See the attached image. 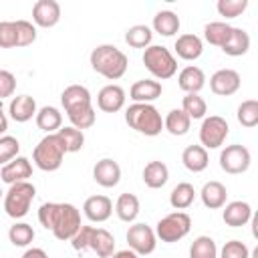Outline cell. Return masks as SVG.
<instances>
[{
    "label": "cell",
    "instance_id": "1",
    "mask_svg": "<svg viewBox=\"0 0 258 258\" xmlns=\"http://www.w3.org/2000/svg\"><path fill=\"white\" fill-rule=\"evenodd\" d=\"M38 222L42 224V228L50 230L54 234L56 240H71L81 224V212L77 210V206L73 204H58V202H46L38 208Z\"/></svg>",
    "mask_w": 258,
    "mask_h": 258
},
{
    "label": "cell",
    "instance_id": "2",
    "mask_svg": "<svg viewBox=\"0 0 258 258\" xmlns=\"http://www.w3.org/2000/svg\"><path fill=\"white\" fill-rule=\"evenodd\" d=\"M60 103L67 111V117L69 121L73 123L75 129H89L95 125V119H97V113L93 109V103H91V93L87 87L83 85H69L62 95H60Z\"/></svg>",
    "mask_w": 258,
    "mask_h": 258
},
{
    "label": "cell",
    "instance_id": "3",
    "mask_svg": "<svg viewBox=\"0 0 258 258\" xmlns=\"http://www.w3.org/2000/svg\"><path fill=\"white\" fill-rule=\"evenodd\" d=\"M91 67L95 73L109 81H117L127 73L129 58L123 50H119L115 44H99L91 50Z\"/></svg>",
    "mask_w": 258,
    "mask_h": 258
},
{
    "label": "cell",
    "instance_id": "4",
    "mask_svg": "<svg viewBox=\"0 0 258 258\" xmlns=\"http://www.w3.org/2000/svg\"><path fill=\"white\" fill-rule=\"evenodd\" d=\"M125 123L147 137H155L163 131V119L161 113L151 103H133L125 111Z\"/></svg>",
    "mask_w": 258,
    "mask_h": 258
},
{
    "label": "cell",
    "instance_id": "5",
    "mask_svg": "<svg viewBox=\"0 0 258 258\" xmlns=\"http://www.w3.org/2000/svg\"><path fill=\"white\" fill-rule=\"evenodd\" d=\"M67 155V149L60 141V137L56 133H48L44 135L38 145L32 151V161L38 169L42 171H56L62 165V159Z\"/></svg>",
    "mask_w": 258,
    "mask_h": 258
},
{
    "label": "cell",
    "instance_id": "6",
    "mask_svg": "<svg viewBox=\"0 0 258 258\" xmlns=\"http://www.w3.org/2000/svg\"><path fill=\"white\" fill-rule=\"evenodd\" d=\"M143 64L159 81L171 79L177 73V60H175V56L169 52V48H165L161 44H151V46L145 48V52H143Z\"/></svg>",
    "mask_w": 258,
    "mask_h": 258
},
{
    "label": "cell",
    "instance_id": "7",
    "mask_svg": "<svg viewBox=\"0 0 258 258\" xmlns=\"http://www.w3.org/2000/svg\"><path fill=\"white\" fill-rule=\"evenodd\" d=\"M34 196H36V187L30 181L12 183L8 187V191L4 194V212L14 220L24 218L30 210Z\"/></svg>",
    "mask_w": 258,
    "mask_h": 258
},
{
    "label": "cell",
    "instance_id": "8",
    "mask_svg": "<svg viewBox=\"0 0 258 258\" xmlns=\"http://www.w3.org/2000/svg\"><path fill=\"white\" fill-rule=\"evenodd\" d=\"M189 228H191V218L185 212H171L157 222L153 232L161 242L173 244L185 238L189 234Z\"/></svg>",
    "mask_w": 258,
    "mask_h": 258
},
{
    "label": "cell",
    "instance_id": "9",
    "mask_svg": "<svg viewBox=\"0 0 258 258\" xmlns=\"http://www.w3.org/2000/svg\"><path fill=\"white\" fill-rule=\"evenodd\" d=\"M230 133L228 121L220 115H210L202 121L200 127V143L204 149H218L224 145L226 137Z\"/></svg>",
    "mask_w": 258,
    "mask_h": 258
},
{
    "label": "cell",
    "instance_id": "10",
    "mask_svg": "<svg viewBox=\"0 0 258 258\" xmlns=\"http://www.w3.org/2000/svg\"><path fill=\"white\" fill-rule=\"evenodd\" d=\"M250 161H252V155H250V149L240 145V143H234V145H228L222 149L220 153V167L226 171V173H244L248 167H250Z\"/></svg>",
    "mask_w": 258,
    "mask_h": 258
},
{
    "label": "cell",
    "instance_id": "11",
    "mask_svg": "<svg viewBox=\"0 0 258 258\" xmlns=\"http://www.w3.org/2000/svg\"><path fill=\"white\" fill-rule=\"evenodd\" d=\"M127 244L129 250H133L137 256H147L157 246V236L147 224H133L127 230Z\"/></svg>",
    "mask_w": 258,
    "mask_h": 258
},
{
    "label": "cell",
    "instance_id": "12",
    "mask_svg": "<svg viewBox=\"0 0 258 258\" xmlns=\"http://www.w3.org/2000/svg\"><path fill=\"white\" fill-rule=\"evenodd\" d=\"M240 85H242L240 75L234 69H220L210 77V89L214 95H220V97L234 95L240 89Z\"/></svg>",
    "mask_w": 258,
    "mask_h": 258
},
{
    "label": "cell",
    "instance_id": "13",
    "mask_svg": "<svg viewBox=\"0 0 258 258\" xmlns=\"http://www.w3.org/2000/svg\"><path fill=\"white\" fill-rule=\"evenodd\" d=\"M93 179L103 187H115L121 181V167L115 159L103 157L93 167Z\"/></svg>",
    "mask_w": 258,
    "mask_h": 258
},
{
    "label": "cell",
    "instance_id": "14",
    "mask_svg": "<svg viewBox=\"0 0 258 258\" xmlns=\"http://www.w3.org/2000/svg\"><path fill=\"white\" fill-rule=\"evenodd\" d=\"M32 20L40 28H50L60 20V4L56 0H38L32 6Z\"/></svg>",
    "mask_w": 258,
    "mask_h": 258
},
{
    "label": "cell",
    "instance_id": "15",
    "mask_svg": "<svg viewBox=\"0 0 258 258\" xmlns=\"http://www.w3.org/2000/svg\"><path fill=\"white\" fill-rule=\"evenodd\" d=\"M30 175H32V165H30L28 157H20V155L14 157L12 161H8L6 165H2V169H0V177L8 185L28 181Z\"/></svg>",
    "mask_w": 258,
    "mask_h": 258
},
{
    "label": "cell",
    "instance_id": "16",
    "mask_svg": "<svg viewBox=\"0 0 258 258\" xmlns=\"http://www.w3.org/2000/svg\"><path fill=\"white\" fill-rule=\"evenodd\" d=\"M125 91L119 85H105L97 95V107L105 113H117L125 105Z\"/></svg>",
    "mask_w": 258,
    "mask_h": 258
},
{
    "label": "cell",
    "instance_id": "17",
    "mask_svg": "<svg viewBox=\"0 0 258 258\" xmlns=\"http://www.w3.org/2000/svg\"><path fill=\"white\" fill-rule=\"evenodd\" d=\"M163 93V87L159 81L153 79H141L135 81L129 89V97L133 99V103H153L155 99H159Z\"/></svg>",
    "mask_w": 258,
    "mask_h": 258
},
{
    "label": "cell",
    "instance_id": "18",
    "mask_svg": "<svg viewBox=\"0 0 258 258\" xmlns=\"http://www.w3.org/2000/svg\"><path fill=\"white\" fill-rule=\"evenodd\" d=\"M83 212L85 216L91 220V222H107L113 214V202L107 198V196H91L85 200V206H83Z\"/></svg>",
    "mask_w": 258,
    "mask_h": 258
},
{
    "label": "cell",
    "instance_id": "19",
    "mask_svg": "<svg viewBox=\"0 0 258 258\" xmlns=\"http://www.w3.org/2000/svg\"><path fill=\"white\" fill-rule=\"evenodd\" d=\"M222 220L230 228H242L252 220V208L248 202H242V200L230 202L222 212Z\"/></svg>",
    "mask_w": 258,
    "mask_h": 258
},
{
    "label": "cell",
    "instance_id": "20",
    "mask_svg": "<svg viewBox=\"0 0 258 258\" xmlns=\"http://www.w3.org/2000/svg\"><path fill=\"white\" fill-rule=\"evenodd\" d=\"M177 85L181 91H185V95H198L206 87V75L200 67L189 64L177 75Z\"/></svg>",
    "mask_w": 258,
    "mask_h": 258
},
{
    "label": "cell",
    "instance_id": "21",
    "mask_svg": "<svg viewBox=\"0 0 258 258\" xmlns=\"http://www.w3.org/2000/svg\"><path fill=\"white\" fill-rule=\"evenodd\" d=\"M8 113L12 117V121L16 123H26L32 117H36V101L30 95H18L10 101L8 105Z\"/></svg>",
    "mask_w": 258,
    "mask_h": 258
},
{
    "label": "cell",
    "instance_id": "22",
    "mask_svg": "<svg viewBox=\"0 0 258 258\" xmlns=\"http://www.w3.org/2000/svg\"><path fill=\"white\" fill-rule=\"evenodd\" d=\"M173 48H175V52H177L179 58H183V60H196V58H200L202 52H204V42H202L200 36L187 32V34L177 36Z\"/></svg>",
    "mask_w": 258,
    "mask_h": 258
},
{
    "label": "cell",
    "instance_id": "23",
    "mask_svg": "<svg viewBox=\"0 0 258 258\" xmlns=\"http://www.w3.org/2000/svg\"><path fill=\"white\" fill-rule=\"evenodd\" d=\"M200 198H202V204L210 210H220L226 206V198H228V189L224 183L220 181H208L204 183L202 191H200Z\"/></svg>",
    "mask_w": 258,
    "mask_h": 258
},
{
    "label": "cell",
    "instance_id": "24",
    "mask_svg": "<svg viewBox=\"0 0 258 258\" xmlns=\"http://www.w3.org/2000/svg\"><path fill=\"white\" fill-rule=\"evenodd\" d=\"M89 250H93L101 258H109L115 252V238L111 232L105 228H93L91 240H89Z\"/></svg>",
    "mask_w": 258,
    "mask_h": 258
},
{
    "label": "cell",
    "instance_id": "25",
    "mask_svg": "<svg viewBox=\"0 0 258 258\" xmlns=\"http://www.w3.org/2000/svg\"><path fill=\"white\" fill-rule=\"evenodd\" d=\"M181 163L185 165V169L200 173L208 167L210 157H208V149H204L202 145H187L181 153Z\"/></svg>",
    "mask_w": 258,
    "mask_h": 258
},
{
    "label": "cell",
    "instance_id": "26",
    "mask_svg": "<svg viewBox=\"0 0 258 258\" xmlns=\"http://www.w3.org/2000/svg\"><path fill=\"white\" fill-rule=\"evenodd\" d=\"M248 48H250V34L244 28L232 26V32H230L226 44L222 46V50L228 56H242V54L248 52Z\"/></svg>",
    "mask_w": 258,
    "mask_h": 258
},
{
    "label": "cell",
    "instance_id": "27",
    "mask_svg": "<svg viewBox=\"0 0 258 258\" xmlns=\"http://www.w3.org/2000/svg\"><path fill=\"white\" fill-rule=\"evenodd\" d=\"M167 179H169V169L163 161H149L143 167V181L147 187L159 189L167 183Z\"/></svg>",
    "mask_w": 258,
    "mask_h": 258
},
{
    "label": "cell",
    "instance_id": "28",
    "mask_svg": "<svg viewBox=\"0 0 258 258\" xmlns=\"http://www.w3.org/2000/svg\"><path fill=\"white\" fill-rule=\"evenodd\" d=\"M62 125V113L56 107H42L40 111H36V127L42 129L46 135L48 133H56Z\"/></svg>",
    "mask_w": 258,
    "mask_h": 258
},
{
    "label": "cell",
    "instance_id": "29",
    "mask_svg": "<svg viewBox=\"0 0 258 258\" xmlns=\"http://www.w3.org/2000/svg\"><path fill=\"white\" fill-rule=\"evenodd\" d=\"M115 212L121 222H133L139 216V198L135 194H121L115 202Z\"/></svg>",
    "mask_w": 258,
    "mask_h": 258
},
{
    "label": "cell",
    "instance_id": "30",
    "mask_svg": "<svg viewBox=\"0 0 258 258\" xmlns=\"http://www.w3.org/2000/svg\"><path fill=\"white\" fill-rule=\"evenodd\" d=\"M153 30L161 36H173L179 30V16L171 10H159L153 16Z\"/></svg>",
    "mask_w": 258,
    "mask_h": 258
},
{
    "label": "cell",
    "instance_id": "31",
    "mask_svg": "<svg viewBox=\"0 0 258 258\" xmlns=\"http://www.w3.org/2000/svg\"><path fill=\"white\" fill-rule=\"evenodd\" d=\"M191 127V119L181 111V109H171L167 113V117L163 119V129H167L171 135L175 137H181L189 131Z\"/></svg>",
    "mask_w": 258,
    "mask_h": 258
},
{
    "label": "cell",
    "instance_id": "32",
    "mask_svg": "<svg viewBox=\"0 0 258 258\" xmlns=\"http://www.w3.org/2000/svg\"><path fill=\"white\" fill-rule=\"evenodd\" d=\"M194 200H196V189L187 181L177 183L169 194V204H171L173 210H185L194 204Z\"/></svg>",
    "mask_w": 258,
    "mask_h": 258
},
{
    "label": "cell",
    "instance_id": "33",
    "mask_svg": "<svg viewBox=\"0 0 258 258\" xmlns=\"http://www.w3.org/2000/svg\"><path fill=\"white\" fill-rule=\"evenodd\" d=\"M230 32H232V26H230L228 22H208V24L204 26V38H206L210 44L220 46V48L226 44Z\"/></svg>",
    "mask_w": 258,
    "mask_h": 258
},
{
    "label": "cell",
    "instance_id": "34",
    "mask_svg": "<svg viewBox=\"0 0 258 258\" xmlns=\"http://www.w3.org/2000/svg\"><path fill=\"white\" fill-rule=\"evenodd\" d=\"M151 38H153V32L145 24H135L125 32V42L131 48H147L151 46Z\"/></svg>",
    "mask_w": 258,
    "mask_h": 258
},
{
    "label": "cell",
    "instance_id": "35",
    "mask_svg": "<svg viewBox=\"0 0 258 258\" xmlns=\"http://www.w3.org/2000/svg\"><path fill=\"white\" fill-rule=\"evenodd\" d=\"M56 135L60 137V141H62V145H64V149H67V153H77V151H81L83 145H85V135H83L81 129H75V127H60V129L56 131Z\"/></svg>",
    "mask_w": 258,
    "mask_h": 258
},
{
    "label": "cell",
    "instance_id": "36",
    "mask_svg": "<svg viewBox=\"0 0 258 258\" xmlns=\"http://www.w3.org/2000/svg\"><path fill=\"white\" fill-rule=\"evenodd\" d=\"M8 240L12 246H18V248H24L28 246L32 240H34V230L30 224L26 222H16L14 226H10L8 230Z\"/></svg>",
    "mask_w": 258,
    "mask_h": 258
},
{
    "label": "cell",
    "instance_id": "37",
    "mask_svg": "<svg viewBox=\"0 0 258 258\" xmlns=\"http://www.w3.org/2000/svg\"><path fill=\"white\" fill-rule=\"evenodd\" d=\"M189 258H218V246L210 236H198L189 246Z\"/></svg>",
    "mask_w": 258,
    "mask_h": 258
},
{
    "label": "cell",
    "instance_id": "38",
    "mask_svg": "<svg viewBox=\"0 0 258 258\" xmlns=\"http://www.w3.org/2000/svg\"><path fill=\"white\" fill-rule=\"evenodd\" d=\"M236 119L242 127H256L258 125V101L256 99H248L242 101L238 111H236Z\"/></svg>",
    "mask_w": 258,
    "mask_h": 258
},
{
    "label": "cell",
    "instance_id": "39",
    "mask_svg": "<svg viewBox=\"0 0 258 258\" xmlns=\"http://www.w3.org/2000/svg\"><path fill=\"white\" fill-rule=\"evenodd\" d=\"M181 111L189 119H204L208 113V105L200 95H185L181 101Z\"/></svg>",
    "mask_w": 258,
    "mask_h": 258
},
{
    "label": "cell",
    "instance_id": "40",
    "mask_svg": "<svg viewBox=\"0 0 258 258\" xmlns=\"http://www.w3.org/2000/svg\"><path fill=\"white\" fill-rule=\"evenodd\" d=\"M18 151H20V143L16 137H12V135L0 137V165H6L14 157H18Z\"/></svg>",
    "mask_w": 258,
    "mask_h": 258
},
{
    "label": "cell",
    "instance_id": "41",
    "mask_svg": "<svg viewBox=\"0 0 258 258\" xmlns=\"http://www.w3.org/2000/svg\"><path fill=\"white\" fill-rule=\"evenodd\" d=\"M216 8H218L220 16L236 18V16H240L248 8V0H218Z\"/></svg>",
    "mask_w": 258,
    "mask_h": 258
},
{
    "label": "cell",
    "instance_id": "42",
    "mask_svg": "<svg viewBox=\"0 0 258 258\" xmlns=\"http://www.w3.org/2000/svg\"><path fill=\"white\" fill-rule=\"evenodd\" d=\"M16 36H18V46H28L36 40V26L28 20H16Z\"/></svg>",
    "mask_w": 258,
    "mask_h": 258
},
{
    "label": "cell",
    "instance_id": "43",
    "mask_svg": "<svg viewBox=\"0 0 258 258\" xmlns=\"http://www.w3.org/2000/svg\"><path fill=\"white\" fill-rule=\"evenodd\" d=\"M220 258H250V250L242 240H230L222 246Z\"/></svg>",
    "mask_w": 258,
    "mask_h": 258
},
{
    "label": "cell",
    "instance_id": "44",
    "mask_svg": "<svg viewBox=\"0 0 258 258\" xmlns=\"http://www.w3.org/2000/svg\"><path fill=\"white\" fill-rule=\"evenodd\" d=\"M14 46H18L14 22H0V48H14Z\"/></svg>",
    "mask_w": 258,
    "mask_h": 258
},
{
    "label": "cell",
    "instance_id": "45",
    "mask_svg": "<svg viewBox=\"0 0 258 258\" xmlns=\"http://www.w3.org/2000/svg\"><path fill=\"white\" fill-rule=\"evenodd\" d=\"M91 232H93V226H81L79 232L71 238V246H73L77 252H85V250H89Z\"/></svg>",
    "mask_w": 258,
    "mask_h": 258
},
{
    "label": "cell",
    "instance_id": "46",
    "mask_svg": "<svg viewBox=\"0 0 258 258\" xmlns=\"http://www.w3.org/2000/svg\"><path fill=\"white\" fill-rule=\"evenodd\" d=\"M16 91V77L10 71L0 69V101L6 97H12Z\"/></svg>",
    "mask_w": 258,
    "mask_h": 258
},
{
    "label": "cell",
    "instance_id": "47",
    "mask_svg": "<svg viewBox=\"0 0 258 258\" xmlns=\"http://www.w3.org/2000/svg\"><path fill=\"white\" fill-rule=\"evenodd\" d=\"M22 258H48V254H46L42 248H28V250L22 254Z\"/></svg>",
    "mask_w": 258,
    "mask_h": 258
},
{
    "label": "cell",
    "instance_id": "48",
    "mask_svg": "<svg viewBox=\"0 0 258 258\" xmlns=\"http://www.w3.org/2000/svg\"><path fill=\"white\" fill-rule=\"evenodd\" d=\"M109 258H139L133 250H119V252H113V256H109Z\"/></svg>",
    "mask_w": 258,
    "mask_h": 258
},
{
    "label": "cell",
    "instance_id": "49",
    "mask_svg": "<svg viewBox=\"0 0 258 258\" xmlns=\"http://www.w3.org/2000/svg\"><path fill=\"white\" fill-rule=\"evenodd\" d=\"M6 129H8V117L4 115V111L0 113V137L6 133Z\"/></svg>",
    "mask_w": 258,
    "mask_h": 258
},
{
    "label": "cell",
    "instance_id": "50",
    "mask_svg": "<svg viewBox=\"0 0 258 258\" xmlns=\"http://www.w3.org/2000/svg\"><path fill=\"white\" fill-rule=\"evenodd\" d=\"M0 113H2V101H0Z\"/></svg>",
    "mask_w": 258,
    "mask_h": 258
},
{
    "label": "cell",
    "instance_id": "51",
    "mask_svg": "<svg viewBox=\"0 0 258 258\" xmlns=\"http://www.w3.org/2000/svg\"><path fill=\"white\" fill-rule=\"evenodd\" d=\"M2 196H4V191H2V189H0V198H2Z\"/></svg>",
    "mask_w": 258,
    "mask_h": 258
}]
</instances>
